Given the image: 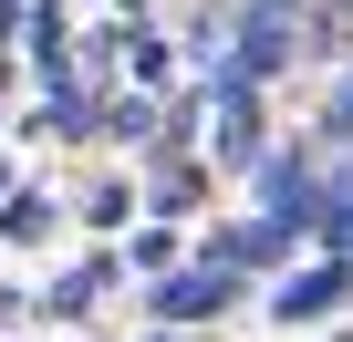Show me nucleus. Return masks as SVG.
Here are the masks:
<instances>
[{
  "instance_id": "1",
  "label": "nucleus",
  "mask_w": 353,
  "mask_h": 342,
  "mask_svg": "<svg viewBox=\"0 0 353 342\" xmlns=\"http://www.w3.org/2000/svg\"><path fill=\"white\" fill-rule=\"evenodd\" d=\"M219 311H239V270H219V259L166 270V280L145 290V321H156V332H176V321H219Z\"/></svg>"
},
{
  "instance_id": "2",
  "label": "nucleus",
  "mask_w": 353,
  "mask_h": 342,
  "mask_svg": "<svg viewBox=\"0 0 353 342\" xmlns=\"http://www.w3.org/2000/svg\"><path fill=\"white\" fill-rule=\"evenodd\" d=\"M353 301V249H332L322 270H291L281 290H270V321H322V311H343Z\"/></svg>"
},
{
  "instance_id": "3",
  "label": "nucleus",
  "mask_w": 353,
  "mask_h": 342,
  "mask_svg": "<svg viewBox=\"0 0 353 342\" xmlns=\"http://www.w3.org/2000/svg\"><path fill=\"white\" fill-rule=\"evenodd\" d=\"M114 280H125V249H94V259H73V270L42 290V321H83V311H94Z\"/></svg>"
},
{
  "instance_id": "4",
  "label": "nucleus",
  "mask_w": 353,
  "mask_h": 342,
  "mask_svg": "<svg viewBox=\"0 0 353 342\" xmlns=\"http://www.w3.org/2000/svg\"><path fill=\"white\" fill-rule=\"evenodd\" d=\"M281 63H291V11H250V21H239V52H229L219 73H239V83H270Z\"/></svg>"
},
{
  "instance_id": "5",
  "label": "nucleus",
  "mask_w": 353,
  "mask_h": 342,
  "mask_svg": "<svg viewBox=\"0 0 353 342\" xmlns=\"http://www.w3.org/2000/svg\"><path fill=\"white\" fill-rule=\"evenodd\" d=\"M145 208H156V218H198V208H208V166L156 145V187H145Z\"/></svg>"
},
{
  "instance_id": "6",
  "label": "nucleus",
  "mask_w": 353,
  "mask_h": 342,
  "mask_svg": "<svg viewBox=\"0 0 353 342\" xmlns=\"http://www.w3.org/2000/svg\"><path fill=\"white\" fill-rule=\"evenodd\" d=\"M21 52H32V73H42V83H63V73H73V11H63V0L21 21Z\"/></svg>"
},
{
  "instance_id": "7",
  "label": "nucleus",
  "mask_w": 353,
  "mask_h": 342,
  "mask_svg": "<svg viewBox=\"0 0 353 342\" xmlns=\"http://www.w3.org/2000/svg\"><path fill=\"white\" fill-rule=\"evenodd\" d=\"M52 218H63V208H52L42 187H11V197H0V249H32V239H52Z\"/></svg>"
},
{
  "instance_id": "8",
  "label": "nucleus",
  "mask_w": 353,
  "mask_h": 342,
  "mask_svg": "<svg viewBox=\"0 0 353 342\" xmlns=\"http://www.w3.org/2000/svg\"><path fill=\"white\" fill-rule=\"evenodd\" d=\"M176 249H188V239H176V218L125 228V270H145V280H166V270H176Z\"/></svg>"
},
{
  "instance_id": "9",
  "label": "nucleus",
  "mask_w": 353,
  "mask_h": 342,
  "mask_svg": "<svg viewBox=\"0 0 353 342\" xmlns=\"http://www.w3.org/2000/svg\"><path fill=\"white\" fill-rule=\"evenodd\" d=\"M125 73H135V94H176V52L156 32H125Z\"/></svg>"
},
{
  "instance_id": "10",
  "label": "nucleus",
  "mask_w": 353,
  "mask_h": 342,
  "mask_svg": "<svg viewBox=\"0 0 353 342\" xmlns=\"http://www.w3.org/2000/svg\"><path fill=\"white\" fill-rule=\"evenodd\" d=\"M156 114H166V104H145V94H104V125H94V135H114V145H156Z\"/></svg>"
},
{
  "instance_id": "11",
  "label": "nucleus",
  "mask_w": 353,
  "mask_h": 342,
  "mask_svg": "<svg viewBox=\"0 0 353 342\" xmlns=\"http://www.w3.org/2000/svg\"><path fill=\"white\" fill-rule=\"evenodd\" d=\"M83 218H94L104 239H114V228H135V187H125V177H94V197H83Z\"/></svg>"
},
{
  "instance_id": "12",
  "label": "nucleus",
  "mask_w": 353,
  "mask_h": 342,
  "mask_svg": "<svg viewBox=\"0 0 353 342\" xmlns=\"http://www.w3.org/2000/svg\"><path fill=\"white\" fill-rule=\"evenodd\" d=\"M312 52H353V0H322L312 11Z\"/></svg>"
},
{
  "instance_id": "13",
  "label": "nucleus",
  "mask_w": 353,
  "mask_h": 342,
  "mask_svg": "<svg viewBox=\"0 0 353 342\" xmlns=\"http://www.w3.org/2000/svg\"><path fill=\"white\" fill-rule=\"evenodd\" d=\"M322 135H332V145H353V63H343V73H332V94H322Z\"/></svg>"
},
{
  "instance_id": "14",
  "label": "nucleus",
  "mask_w": 353,
  "mask_h": 342,
  "mask_svg": "<svg viewBox=\"0 0 353 342\" xmlns=\"http://www.w3.org/2000/svg\"><path fill=\"white\" fill-rule=\"evenodd\" d=\"M21 21H32V11H21V0H0V52H11V42H21Z\"/></svg>"
},
{
  "instance_id": "15",
  "label": "nucleus",
  "mask_w": 353,
  "mask_h": 342,
  "mask_svg": "<svg viewBox=\"0 0 353 342\" xmlns=\"http://www.w3.org/2000/svg\"><path fill=\"white\" fill-rule=\"evenodd\" d=\"M125 11H145V0H125Z\"/></svg>"
},
{
  "instance_id": "16",
  "label": "nucleus",
  "mask_w": 353,
  "mask_h": 342,
  "mask_svg": "<svg viewBox=\"0 0 353 342\" xmlns=\"http://www.w3.org/2000/svg\"><path fill=\"white\" fill-rule=\"evenodd\" d=\"M332 342H353V332H332Z\"/></svg>"
},
{
  "instance_id": "17",
  "label": "nucleus",
  "mask_w": 353,
  "mask_h": 342,
  "mask_svg": "<svg viewBox=\"0 0 353 342\" xmlns=\"http://www.w3.org/2000/svg\"><path fill=\"white\" fill-rule=\"evenodd\" d=\"M156 342H176V332H156Z\"/></svg>"
}]
</instances>
